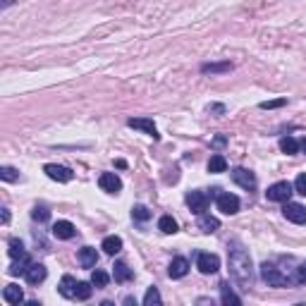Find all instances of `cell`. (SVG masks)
Masks as SVG:
<instances>
[{
    "mask_svg": "<svg viewBox=\"0 0 306 306\" xmlns=\"http://www.w3.org/2000/svg\"><path fill=\"white\" fill-rule=\"evenodd\" d=\"M227 263H230V275L237 285H242L244 290H249L254 282V268H251V256L249 251L244 249L239 242L230 244V254H227Z\"/></svg>",
    "mask_w": 306,
    "mask_h": 306,
    "instance_id": "1",
    "label": "cell"
},
{
    "mask_svg": "<svg viewBox=\"0 0 306 306\" xmlns=\"http://www.w3.org/2000/svg\"><path fill=\"white\" fill-rule=\"evenodd\" d=\"M261 280L268 282V287H287V285H294L292 278L285 275V273L280 271L275 263H263L261 265Z\"/></svg>",
    "mask_w": 306,
    "mask_h": 306,
    "instance_id": "2",
    "label": "cell"
},
{
    "mask_svg": "<svg viewBox=\"0 0 306 306\" xmlns=\"http://www.w3.org/2000/svg\"><path fill=\"white\" fill-rule=\"evenodd\" d=\"M292 192H294V187L290 182H275V184L268 187L265 199H268V201H275V203H285V201H290Z\"/></svg>",
    "mask_w": 306,
    "mask_h": 306,
    "instance_id": "3",
    "label": "cell"
},
{
    "mask_svg": "<svg viewBox=\"0 0 306 306\" xmlns=\"http://www.w3.org/2000/svg\"><path fill=\"white\" fill-rule=\"evenodd\" d=\"M196 268L203 273V275H213V273H218V268H220V258L216 256V254H196Z\"/></svg>",
    "mask_w": 306,
    "mask_h": 306,
    "instance_id": "4",
    "label": "cell"
},
{
    "mask_svg": "<svg viewBox=\"0 0 306 306\" xmlns=\"http://www.w3.org/2000/svg\"><path fill=\"white\" fill-rule=\"evenodd\" d=\"M208 203H211V196L203 194V192H192V194H187V206L196 216H203L206 208H208Z\"/></svg>",
    "mask_w": 306,
    "mask_h": 306,
    "instance_id": "5",
    "label": "cell"
},
{
    "mask_svg": "<svg viewBox=\"0 0 306 306\" xmlns=\"http://www.w3.org/2000/svg\"><path fill=\"white\" fill-rule=\"evenodd\" d=\"M216 203H218V211H220V213H225V216H235L237 211H239V199H237L235 194H227V192L218 194L216 196Z\"/></svg>",
    "mask_w": 306,
    "mask_h": 306,
    "instance_id": "6",
    "label": "cell"
},
{
    "mask_svg": "<svg viewBox=\"0 0 306 306\" xmlns=\"http://www.w3.org/2000/svg\"><path fill=\"white\" fill-rule=\"evenodd\" d=\"M282 213H285V218L290 220V223H297V225H304L306 223V206H301V203L285 201V208H282Z\"/></svg>",
    "mask_w": 306,
    "mask_h": 306,
    "instance_id": "7",
    "label": "cell"
},
{
    "mask_svg": "<svg viewBox=\"0 0 306 306\" xmlns=\"http://www.w3.org/2000/svg\"><path fill=\"white\" fill-rule=\"evenodd\" d=\"M232 180H235L239 187H244V189H254V187H256V175L251 173V170H246V167H235V170H232Z\"/></svg>",
    "mask_w": 306,
    "mask_h": 306,
    "instance_id": "8",
    "label": "cell"
},
{
    "mask_svg": "<svg viewBox=\"0 0 306 306\" xmlns=\"http://www.w3.org/2000/svg\"><path fill=\"white\" fill-rule=\"evenodd\" d=\"M43 173L48 175L50 180L55 182H70L72 180V170L65 165H55V163H48V165L43 167Z\"/></svg>",
    "mask_w": 306,
    "mask_h": 306,
    "instance_id": "9",
    "label": "cell"
},
{
    "mask_svg": "<svg viewBox=\"0 0 306 306\" xmlns=\"http://www.w3.org/2000/svg\"><path fill=\"white\" fill-rule=\"evenodd\" d=\"M98 184H101V189L108 192V194H118L120 189H122V182H120V177L115 173H103L98 177Z\"/></svg>",
    "mask_w": 306,
    "mask_h": 306,
    "instance_id": "10",
    "label": "cell"
},
{
    "mask_svg": "<svg viewBox=\"0 0 306 306\" xmlns=\"http://www.w3.org/2000/svg\"><path fill=\"white\" fill-rule=\"evenodd\" d=\"M127 125L132 127V129H141V132H146L148 137H153V139H158V129H156V125H153V120H148V118H132Z\"/></svg>",
    "mask_w": 306,
    "mask_h": 306,
    "instance_id": "11",
    "label": "cell"
},
{
    "mask_svg": "<svg viewBox=\"0 0 306 306\" xmlns=\"http://www.w3.org/2000/svg\"><path fill=\"white\" fill-rule=\"evenodd\" d=\"M46 275H48V271H46V265H41V263H31L29 271L24 273V278H27L29 285H41L43 280H46Z\"/></svg>",
    "mask_w": 306,
    "mask_h": 306,
    "instance_id": "12",
    "label": "cell"
},
{
    "mask_svg": "<svg viewBox=\"0 0 306 306\" xmlns=\"http://www.w3.org/2000/svg\"><path fill=\"white\" fill-rule=\"evenodd\" d=\"M189 273V261L187 258H182V256H177V258H173V263H170V268H167V275L173 280H180V278H184Z\"/></svg>",
    "mask_w": 306,
    "mask_h": 306,
    "instance_id": "13",
    "label": "cell"
},
{
    "mask_svg": "<svg viewBox=\"0 0 306 306\" xmlns=\"http://www.w3.org/2000/svg\"><path fill=\"white\" fill-rule=\"evenodd\" d=\"M53 235H55L58 239H72V237L76 235V230L70 220H58V223L53 225Z\"/></svg>",
    "mask_w": 306,
    "mask_h": 306,
    "instance_id": "14",
    "label": "cell"
},
{
    "mask_svg": "<svg viewBox=\"0 0 306 306\" xmlns=\"http://www.w3.org/2000/svg\"><path fill=\"white\" fill-rule=\"evenodd\" d=\"M79 263H82V268H93V265L98 263V254L93 246H84V249H79Z\"/></svg>",
    "mask_w": 306,
    "mask_h": 306,
    "instance_id": "15",
    "label": "cell"
},
{
    "mask_svg": "<svg viewBox=\"0 0 306 306\" xmlns=\"http://www.w3.org/2000/svg\"><path fill=\"white\" fill-rule=\"evenodd\" d=\"M3 299H5L7 304H22V301H24V292H22L20 285H7L5 290H3Z\"/></svg>",
    "mask_w": 306,
    "mask_h": 306,
    "instance_id": "16",
    "label": "cell"
},
{
    "mask_svg": "<svg viewBox=\"0 0 306 306\" xmlns=\"http://www.w3.org/2000/svg\"><path fill=\"white\" fill-rule=\"evenodd\" d=\"M60 294H63L65 299H74V294H76V280L72 278V275H65V278L60 280Z\"/></svg>",
    "mask_w": 306,
    "mask_h": 306,
    "instance_id": "17",
    "label": "cell"
},
{
    "mask_svg": "<svg viewBox=\"0 0 306 306\" xmlns=\"http://www.w3.org/2000/svg\"><path fill=\"white\" fill-rule=\"evenodd\" d=\"M101 249H103L108 256H115V254H120V249H122V239H120V237H115V235L105 237L103 244H101Z\"/></svg>",
    "mask_w": 306,
    "mask_h": 306,
    "instance_id": "18",
    "label": "cell"
},
{
    "mask_svg": "<svg viewBox=\"0 0 306 306\" xmlns=\"http://www.w3.org/2000/svg\"><path fill=\"white\" fill-rule=\"evenodd\" d=\"M225 170H227V160H225L223 153H216V156H211V160H208V173L220 175V173H225Z\"/></svg>",
    "mask_w": 306,
    "mask_h": 306,
    "instance_id": "19",
    "label": "cell"
},
{
    "mask_svg": "<svg viewBox=\"0 0 306 306\" xmlns=\"http://www.w3.org/2000/svg\"><path fill=\"white\" fill-rule=\"evenodd\" d=\"M29 265H31V258L24 254V256L14 258V263L10 265V275H24V273L29 271Z\"/></svg>",
    "mask_w": 306,
    "mask_h": 306,
    "instance_id": "20",
    "label": "cell"
},
{
    "mask_svg": "<svg viewBox=\"0 0 306 306\" xmlns=\"http://www.w3.org/2000/svg\"><path fill=\"white\" fill-rule=\"evenodd\" d=\"M158 230L163 235H175V232H177V220H175L173 216H163L158 220Z\"/></svg>",
    "mask_w": 306,
    "mask_h": 306,
    "instance_id": "21",
    "label": "cell"
},
{
    "mask_svg": "<svg viewBox=\"0 0 306 306\" xmlns=\"http://www.w3.org/2000/svg\"><path fill=\"white\" fill-rule=\"evenodd\" d=\"M280 151L287 153V156H294V153H299V141L292 139V137H282L280 139Z\"/></svg>",
    "mask_w": 306,
    "mask_h": 306,
    "instance_id": "22",
    "label": "cell"
},
{
    "mask_svg": "<svg viewBox=\"0 0 306 306\" xmlns=\"http://www.w3.org/2000/svg\"><path fill=\"white\" fill-rule=\"evenodd\" d=\"M112 278H115V282H127V280H132V268H127V263H115Z\"/></svg>",
    "mask_w": 306,
    "mask_h": 306,
    "instance_id": "23",
    "label": "cell"
},
{
    "mask_svg": "<svg viewBox=\"0 0 306 306\" xmlns=\"http://www.w3.org/2000/svg\"><path fill=\"white\" fill-rule=\"evenodd\" d=\"M220 294H223V297H220L223 304H242V299H239V297L230 290V282H223V285H220Z\"/></svg>",
    "mask_w": 306,
    "mask_h": 306,
    "instance_id": "24",
    "label": "cell"
},
{
    "mask_svg": "<svg viewBox=\"0 0 306 306\" xmlns=\"http://www.w3.org/2000/svg\"><path fill=\"white\" fill-rule=\"evenodd\" d=\"M199 227H201L206 235H211V232H216V230L220 227V220H218V218H211V216H201Z\"/></svg>",
    "mask_w": 306,
    "mask_h": 306,
    "instance_id": "25",
    "label": "cell"
},
{
    "mask_svg": "<svg viewBox=\"0 0 306 306\" xmlns=\"http://www.w3.org/2000/svg\"><path fill=\"white\" fill-rule=\"evenodd\" d=\"M108 282H110V275H108L105 271H93V273H91V285L96 287V290L105 287Z\"/></svg>",
    "mask_w": 306,
    "mask_h": 306,
    "instance_id": "26",
    "label": "cell"
},
{
    "mask_svg": "<svg viewBox=\"0 0 306 306\" xmlns=\"http://www.w3.org/2000/svg\"><path fill=\"white\" fill-rule=\"evenodd\" d=\"M91 292H93V285H91V282H76V294H74V299L86 301V299L91 297Z\"/></svg>",
    "mask_w": 306,
    "mask_h": 306,
    "instance_id": "27",
    "label": "cell"
},
{
    "mask_svg": "<svg viewBox=\"0 0 306 306\" xmlns=\"http://www.w3.org/2000/svg\"><path fill=\"white\" fill-rule=\"evenodd\" d=\"M232 70V65L230 63H220V65H203L201 72L203 74H223V72H230Z\"/></svg>",
    "mask_w": 306,
    "mask_h": 306,
    "instance_id": "28",
    "label": "cell"
},
{
    "mask_svg": "<svg viewBox=\"0 0 306 306\" xmlns=\"http://www.w3.org/2000/svg\"><path fill=\"white\" fill-rule=\"evenodd\" d=\"M160 292L156 290V287H148V292H146V297H144V306H158L160 304Z\"/></svg>",
    "mask_w": 306,
    "mask_h": 306,
    "instance_id": "29",
    "label": "cell"
},
{
    "mask_svg": "<svg viewBox=\"0 0 306 306\" xmlns=\"http://www.w3.org/2000/svg\"><path fill=\"white\" fill-rule=\"evenodd\" d=\"M292 282H294V285H306V261H301L299 268H294Z\"/></svg>",
    "mask_w": 306,
    "mask_h": 306,
    "instance_id": "30",
    "label": "cell"
},
{
    "mask_svg": "<svg viewBox=\"0 0 306 306\" xmlns=\"http://www.w3.org/2000/svg\"><path fill=\"white\" fill-rule=\"evenodd\" d=\"M132 218H134V220H141V223H144V220H148V218H151V211H148L146 206H134V208H132Z\"/></svg>",
    "mask_w": 306,
    "mask_h": 306,
    "instance_id": "31",
    "label": "cell"
},
{
    "mask_svg": "<svg viewBox=\"0 0 306 306\" xmlns=\"http://www.w3.org/2000/svg\"><path fill=\"white\" fill-rule=\"evenodd\" d=\"M0 177H3V180L5 182H17L20 180V173H17V170H14V167H0Z\"/></svg>",
    "mask_w": 306,
    "mask_h": 306,
    "instance_id": "32",
    "label": "cell"
},
{
    "mask_svg": "<svg viewBox=\"0 0 306 306\" xmlns=\"http://www.w3.org/2000/svg\"><path fill=\"white\" fill-rule=\"evenodd\" d=\"M10 256L12 258L24 256V244H22L20 239H10Z\"/></svg>",
    "mask_w": 306,
    "mask_h": 306,
    "instance_id": "33",
    "label": "cell"
},
{
    "mask_svg": "<svg viewBox=\"0 0 306 306\" xmlns=\"http://www.w3.org/2000/svg\"><path fill=\"white\" fill-rule=\"evenodd\" d=\"M282 105H287V98H278V101H263V103H261V108H263V110H273V108H282Z\"/></svg>",
    "mask_w": 306,
    "mask_h": 306,
    "instance_id": "34",
    "label": "cell"
},
{
    "mask_svg": "<svg viewBox=\"0 0 306 306\" xmlns=\"http://www.w3.org/2000/svg\"><path fill=\"white\" fill-rule=\"evenodd\" d=\"M31 216H34V220H39V223H43V220H48V208H43V206H36L34 208V213H31Z\"/></svg>",
    "mask_w": 306,
    "mask_h": 306,
    "instance_id": "35",
    "label": "cell"
},
{
    "mask_svg": "<svg viewBox=\"0 0 306 306\" xmlns=\"http://www.w3.org/2000/svg\"><path fill=\"white\" fill-rule=\"evenodd\" d=\"M294 192L301 196H306V175H299L297 177V182H294Z\"/></svg>",
    "mask_w": 306,
    "mask_h": 306,
    "instance_id": "36",
    "label": "cell"
},
{
    "mask_svg": "<svg viewBox=\"0 0 306 306\" xmlns=\"http://www.w3.org/2000/svg\"><path fill=\"white\" fill-rule=\"evenodd\" d=\"M213 146H218V148H220V146H225V137H218V139L213 141Z\"/></svg>",
    "mask_w": 306,
    "mask_h": 306,
    "instance_id": "37",
    "label": "cell"
},
{
    "mask_svg": "<svg viewBox=\"0 0 306 306\" xmlns=\"http://www.w3.org/2000/svg\"><path fill=\"white\" fill-rule=\"evenodd\" d=\"M299 151L306 153V137H304V139H299Z\"/></svg>",
    "mask_w": 306,
    "mask_h": 306,
    "instance_id": "38",
    "label": "cell"
},
{
    "mask_svg": "<svg viewBox=\"0 0 306 306\" xmlns=\"http://www.w3.org/2000/svg\"><path fill=\"white\" fill-rule=\"evenodd\" d=\"M10 220V213H7V208H3V223H7Z\"/></svg>",
    "mask_w": 306,
    "mask_h": 306,
    "instance_id": "39",
    "label": "cell"
}]
</instances>
